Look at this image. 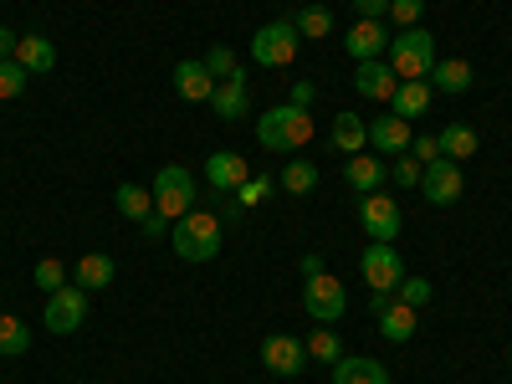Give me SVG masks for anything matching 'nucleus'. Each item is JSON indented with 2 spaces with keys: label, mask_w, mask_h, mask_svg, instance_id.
Wrapping results in <instances>:
<instances>
[{
  "label": "nucleus",
  "mask_w": 512,
  "mask_h": 384,
  "mask_svg": "<svg viewBox=\"0 0 512 384\" xmlns=\"http://www.w3.org/2000/svg\"><path fill=\"white\" fill-rule=\"evenodd\" d=\"M303 277H308V287H303V313L318 323V328H333L338 318L349 313V292H344V282H338L328 267H323V256H303Z\"/></svg>",
  "instance_id": "obj_1"
},
{
  "label": "nucleus",
  "mask_w": 512,
  "mask_h": 384,
  "mask_svg": "<svg viewBox=\"0 0 512 384\" xmlns=\"http://www.w3.org/2000/svg\"><path fill=\"white\" fill-rule=\"evenodd\" d=\"M313 139V113L308 108H292V103H277L256 118V144L272 149V154H297Z\"/></svg>",
  "instance_id": "obj_2"
},
{
  "label": "nucleus",
  "mask_w": 512,
  "mask_h": 384,
  "mask_svg": "<svg viewBox=\"0 0 512 384\" xmlns=\"http://www.w3.org/2000/svg\"><path fill=\"white\" fill-rule=\"evenodd\" d=\"M384 62L395 67L400 82H425L431 67H436V36L425 26H405V31L390 36V57H384Z\"/></svg>",
  "instance_id": "obj_3"
},
{
  "label": "nucleus",
  "mask_w": 512,
  "mask_h": 384,
  "mask_svg": "<svg viewBox=\"0 0 512 384\" xmlns=\"http://www.w3.org/2000/svg\"><path fill=\"white\" fill-rule=\"evenodd\" d=\"M169 241H175V256L180 262H210L221 251V221L210 210H190L169 226Z\"/></svg>",
  "instance_id": "obj_4"
},
{
  "label": "nucleus",
  "mask_w": 512,
  "mask_h": 384,
  "mask_svg": "<svg viewBox=\"0 0 512 384\" xmlns=\"http://www.w3.org/2000/svg\"><path fill=\"white\" fill-rule=\"evenodd\" d=\"M149 190H154V210H159V216H164L169 226H175L180 216H190L195 200H200L195 175H190L185 164H164L159 175H154V185H149Z\"/></svg>",
  "instance_id": "obj_5"
},
{
  "label": "nucleus",
  "mask_w": 512,
  "mask_h": 384,
  "mask_svg": "<svg viewBox=\"0 0 512 384\" xmlns=\"http://www.w3.org/2000/svg\"><path fill=\"white\" fill-rule=\"evenodd\" d=\"M369 318L379 323V333L390 344H410L415 328H420V308H405L395 292H369Z\"/></svg>",
  "instance_id": "obj_6"
},
{
  "label": "nucleus",
  "mask_w": 512,
  "mask_h": 384,
  "mask_svg": "<svg viewBox=\"0 0 512 384\" xmlns=\"http://www.w3.org/2000/svg\"><path fill=\"white\" fill-rule=\"evenodd\" d=\"M251 62L256 67H292L297 62V26L292 21H267L251 36Z\"/></svg>",
  "instance_id": "obj_7"
},
{
  "label": "nucleus",
  "mask_w": 512,
  "mask_h": 384,
  "mask_svg": "<svg viewBox=\"0 0 512 384\" xmlns=\"http://www.w3.org/2000/svg\"><path fill=\"white\" fill-rule=\"evenodd\" d=\"M359 272H364L369 292H395L400 277H405V262H400L395 241H369L364 256H359Z\"/></svg>",
  "instance_id": "obj_8"
},
{
  "label": "nucleus",
  "mask_w": 512,
  "mask_h": 384,
  "mask_svg": "<svg viewBox=\"0 0 512 384\" xmlns=\"http://www.w3.org/2000/svg\"><path fill=\"white\" fill-rule=\"evenodd\" d=\"M82 318H88V292H82L77 282L47 292V313H41V323H47V333H77Z\"/></svg>",
  "instance_id": "obj_9"
},
{
  "label": "nucleus",
  "mask_w": 512,
  "mask_h": 384,
  "mask_svg": "<svg viewBox=\"0 0 512 384\" xmlns=\"http://www.w3.org/2000/svg\"><path fill=\"white\" fill-rule=\"evenodd\" d=\"M420 195L431 200V205H456L466 195L461 164L456 159H431V164H425V175H420Z\"/></svg>",
  "instance_id": "obj_10"
},
{
  "label": "nucleus",
  "mask_w": 512,
  "mask_h": 384,
  "mask_svg": "<svg viewBox=\"0 0 512 384\" xmlns=\"http://www.w3.org/2000/svg\"><path fill=\"white\" fill-rule=\"evenodd\" d=\"M262 364L277 374V379H297L308 369V344L297 333H272L267 344H262Z\"/></svg>",
  "instance_id": "obj_11"
},
{
  "label": "nucleus",
  "mask_w": 512,
  "mask_h": 384,
  "mask_svg": "<svg viewBox=\"0 0 512 384\" xmlns=\"http://www.w3.org/2000/svg\"><path fill=\"white\" fill-rule=\"evenodd\" d=\"M359 226L374 241H395L400 236V205H395V195H359Z\"/></svg>",
  "instance_id": "obj_12"
},
{
  "label": "nucleus",
  "mask_w": 512,
  "mask_h": 384,
  "mask_svg": "<svg viewBox=\"0 0 512 384\" xmlns=\"http://www.w3.org/2000/svg\"><path fill=\"white\" fill-rule=\"evenodd\" d=\"M246 175H251V164H246V154H236V149H216V154L205 159V185L216 190V195H236Z\"/></svg>",
  "instance_id": "obj_13"
},
{
  "label": "nucleus",
  "mask_w": 512,
  "mask_h": 384,
  "mask_svg": "<svg viewBox=\"0 0 512 384\" xmlns=\"http://www.w3.org/2000/svg\"><path fill=\"white\" fill-rule=\"evenodd\" d=\"M395 88H400V77H395V67L384 62V57L354 67V93H359V98H369V103H390Z\"/></svg>",
  "instance_id": "obj_14"
},
{
  "label": "nucleus",
  "mask_w": 512,
  "mask_h": 384,
  "mask_svg": "<svg viewBox=\"0 0 512 384\" xmlns=\"http://www.w3.org/2000/svg\"><path fill=\"white\" fill-rule=\"evenodd\" d=\"M210 108H216L226 123H241L251 113V88H246V72L236 67L226 82H216V93H210Z\"/></svg>",
  "instance_id": "obj_15"
},
{
  "label": "nucleus",
  "mask_w": 512,
  "mask_h": 384,
  "mask_svg": "<svg viewBox=\"0 0 512 384\" xmlns=\"http://www.w3.org/2000/svg\"><path fill=\"white\" fill-rule=\"evenodd\" d=\"M344 180H349V190H354V195H379V190H384V180H390V169H384V159H379V154H349Z\"/></svg>",
  "instance_id": "obj_16"
},
{
  "label": "nucleus",
  "mask_w": 512,
  "mask_h": 384,
  "mask_svg": "<svg viewBox=\"0 0 512 384\" xmlns=\"http://www.w3.org/2000/svg\"><path fill=\"white\" fill-rule=\"evenodd\" d=\"M344 52H349L354 62L384 57V52H390V31H384V21H359V26L344 36Z\"/></svg>",
  "instance_id": "obj_17"
},
{
  "label": "nucleus",
  "mask_w": 512,
  "mask_h": 384,
  "mask_svg": "<svg viewBox=\"0 0 512 384\" xmlns=\"http://www.w3.org/2000/svg\"><path fill=\"white\" fill-rule=\"evenodd\" d=\"M364 128H369V149H374V154H405V149H410V123L395 118V113H379V118L364 123Z\"/></svg>",
  "instance_id": "obj_18"
},
{
  "label": "nucleus",
  "mask_w": 512,
  "mask_h": 384,
  "mask_svg": "<svg viewBox=\"0 0 512 384\" xmlns=\"http://www.w3.org/2000/svg\"><path fill=\"white\" fill-rule=\"evenodd\" d=\"M16 62L26 72H52L57 67V47H52V36H41V31H21L16 36Z\"/></svg>",
  "instance_id": "obj_19"
},
{
  "label": "nucleus",
  "mask_w": 512,
  "mask_h": 384,
  "mask_svg": "<svg viewBox=\"0 0 512 384\" xmlns=\"http://www.w3.org/2000/svg\"><path fill=\"white\" fill-rule=\"evenodd\" d=\"M113 277H118V267H113L108 251H88V256L72 267V282H77L82 292H103V287H113Z\"/></svg>",
  "instance_id": "obj_20"
},
{
  "label": "nucleus",
  "mask_w": 512,
  "mask_h": 384,
  "mask_svg": "<svg viewBox=\"0 0 512 384\" xmlns=\"http://www.w3.org/2000/svg\"><path fill=\"white\" fill-rule=\"evenodd\" d=\"M431 98H436L431 82H400L395 98H390V113H395V118H405V123H415V118L431 113Z\"/></svg>",
  "instance_id": "obj_21"
},
{
  "label": "nucleus",
  "mask_w": 512,
  "mask_h": 384,
  "mask_svg": "<svg viewBox=\"0 0 512 384\" xmlns=\"http://www.w3.org/2000/svg\"><path fill=\"white\" fill-rule=\"evenodd\" d=\"M175 93L185 103H210L216 93V77L205 72V62H175Z\"/></svg>",
  "instance_id": "obj_22"
},
{
  "label": "nucleus",
  "mask_w": 512,
  "mask_h": 384,
  "mask_svg": "<svg viewBox=\"0 0 512 384\" xmlns=\"http://www.w3.org/2000/svg\"><path fill=\"white\" fill-rule=\"evenodd\" d=\"M328 144H333L338 154H364V149H369V128H364V118H359V113H338L333 128H328Z\"/></svg>",
  "instance_id": "obj_23"
},
{
  "label": "nucleus",
  "mask_w": 512,
  "mask_h": 384,
  "mask_svg": "<svg viewBox=\"0 0 512 384\" xmlns=\"http://www.w3.org/2000/svg\"><path fill=\"white\" fill-rule=\"evenodd\" d=\"M436 144H441V159H456V164H466V159L482 149L477 128H466V123H446L441 134H436Z\"/></svg>",
  "instance_id": "obj_24"
},
{
  "label": "nucleus",
  "mask_w": 512,
  "mask_h": 384,
  "mask_svg": "<svg viewBox=\"0 0 512 384\" xmlns=\"http://www.w3.org/2000/svg\"><path fill=\"white\" fill-rule=\"evenodd\" d=\"M333 384H390V369H384L379 359H338L333 364Z\"/></svg>",
  "instance_id": "obj_25"
},
{
  "label": "nucleus",
  "mask_w": 512,
  "mask_h": 384,
  "mask_svg": "<svg viewBox=\"0 0 512 384\" xmlns=\"http://www.w3.org/2000/svg\"><path fill=\"white\" fill-rule=\"evenodd\" d=\"M113 205H118L123 221H144L149 210H154V190H144V185H134V180H123V185L113 190Z\"/></svg>",
  "instance_id": "obj_26"
},
{
  "label": "nucleus",
  "mask_w": 512,
  "mask_h": 384,
  "mask_svg": "<svg viewBox=\"0 0 512 384\" xmlns=\"http://www.w3.org/2000/svg\"><path fill=\"white\" fill-rule=\"evenodd\" d=\"M425 82H431L436 93H451V98H456V93L472 88V67H466L461 57H456V62H441V57H436V67H431V77H425Z\"/></svg>",
  "instance_id": "obj_27"
},
{
  "label": "nucleus",
  "mask_w": 512,
  "mask_h": 384,
  "mask_svg": "<svg viewBox=\"0 0 512 384\" xmlns=\"http://www.w3.org/2000/svg\"><path fill=\"white\" fill-rule=\"evenodd\" d=\"M31 349V328L16 313H0V359H21Z\"/></svg>",
  "instance_id": "obj_28"
},
{
  "label": "nucleus",
  "mask_w": 512,
  "mask_h": 384,
  "mask_svg": "<svg viewBox=\"0 0 512 384\" xmlns=\"http://www.w3.org/2000/svg\"><path fill=\"white\" fill-rule=\"evenodd\" d=\"M277 185L287 190V195H313L318 190V164H308V159H292L282 175H277Z\"/></svg>",
  "instance_id": "obj_29"
},
{
  "label": "nucleus",
  "mask_w": 512,
  "mask_h": 384,
  "mask_svg": "<svg viewBox=\"0 0 512 384\" xmlns=\"http://www.w3.org/2000/svg\"><path fill=\"white\" fill-rule=\"evenodd\" d=\"M303 344H308V359H318V364H328V369L344 359V344H338L333 328H313V338H303Z\"/></svg>",
  "instance_id": "obj_30"
},
{
  "label": "nucleus",
  "mask_w": 512,
  "mask_h": 384,
  "mask_svg": "<svg viewBox=\"0 0 512 384\" xmlns=\"http://www.w3.org/2000/svg\"><path fill=\"white\" fill-rule=\"evenodd\" d=\"M297 36H308V41H323L328 31H333V11L328 6H303V11H297Z\"/></svg>",
  "instance_id": "obj_31"
},
{
  "label": "nucleus",
  "mask_w": 512,
  "mask_h": 384,
  "mask_svg": "<svg viewBox=\"0 0 512 384\" xmlns=\"http://www.w3.org/2000/svg\"><path fill=\"white\" fill-rule=\"evenodd\" d=\"M26 82H31V72H26L16 57H6V62H0V103H6V98H21Z\"/></svg>",
  "instance_id": "obj_32"
},
{
  "label": "nucleus",
  "mask_w": 512,
  "mask_h": 384,
  "mask_svg": "<svg viewBox=\"0 0 512 384\" xmlns=\"http://www.w3.org/2000/svg\"><path fill=\"white\" fill-rule=\"evenodd\" d=\"M31 282H36L41 292H57V287H67V267L57 262V256H41V262L31 267Z\"/></svg>",
  "instance_id": "obj_33"
},
{
  "label": "nucleus",
  "mask_w": 512,
  "mask_h": 384,
  "mask_svg": "<svg viewBox=\"0 0 512 384\" xmlns=\"http://www.w3.org/2000/svg\"><path fill=\"white\" fill-rule=\"evenodd\" d=\"M395 297H400V303H405V308H425V303H431V297H436V287H431V282H425V277H400V287H395Z\"/></svg>",
  "instance_id": "obj_34"
},
{
  "label": "nucleus",
  "mask_w": 512,
  "mask_h": 384,
  "mask_svg": "<svg viewBox=\"0 0 512 384\" xmlns=\"http://www.w3.org/2000/svg\"><path fill=\"white\" fill-rule=\"evenodd\" d=\"M420 175H425V164L410 159V154H400V159L390 164V180H395L400 190H420Z\"/></svg>",
  "instance_id": "obj_35"
},
{
  "label": "nucleus",
  "mask_w": 512,
  "mask_h": 384,
  "mask_svg": "<svg viewBox=\"0 0 512 384\" xmlns=\"http://www.w3.org/2000/svg\"><path fill=\"white\" fill-rule=\"evenodd\" d=\"M272 190H277V180H272V175H246V180H241V190H236V200H241V205H262Z\"/></svg>",
  "instance_id": "obj_36"
},
{
  "label": "nucleus",
  "mask_w": 512,
  "mask_h": 384,
  "mask_svg": "<svg viewBox=\"0 0 512 384\" xmlns=\"http://www.w3.org/2000/svg\"><path fill=\"white\" fill-rule=\"evenodd\" d=\"M200 62H205V72L216 77V82H226V77L236 72V52H231V47H210Z\"/></svg>",
  "instance_id": "obj_37"
},
{
  "label": "nucleus",
  "mask_w": 512,
  "mask_h": 384,
  "mask_svg": "<svg viewBox=\"0 0 512 384\" xmlns=\"http://www.w3.org/2000/svg\"><path fill=\"white\" fill-rule=\"evenodd\" d=\"M420 16H425V0H390V21L405 31V26H420Z\"/></svg>",
  "instance_id": "obj_38"
},
{
  "label": "nucleus",
  "mask_w": 512,
  "mask_h": 384,
  "mask_svg": "<svg viewBox=\"0 0 512 384\" xmlns=\"http://www.w3.org/2000/svg\"><path fill=\"white\" fill-rule=\"evenodd\" d=\"M410 159H420V164H431V159H441V144H436V134H420V139H410V149H405Z\"/></svg>",
  "instance_id": "obj_39"
},
{
  "label": "nucleus",
  "mask_w": 512,
  "mask_h": 384,
  "mask_svg": "<svg viewBox=\"0 0 512 384\" xmlns=\"http://www.w3.org/2000/svg\"><path fill=\"white\" fill-rule=\"evenodd\" d=\"M354 11H359V21H384L390 16V0H354Z\"/></svg>",
  "instance_id": "obj_40"
},
{
  "label": "nucleus",
  "mask_w": 512,
  "mask_h": 384,
  "mask_svg": "<svg viewBox=\"0 0 512 384\" xmlns=\"http://www.w3.org/2000/svg\"><path fill=\"white\" fill-rule=\"evenodd\" d=\"M139 226H144V241H164V236H169V221L159 216V210H149V216H144Z\"/></svg>",
  "instance_id": "obj_41"
},
{
  "label": "nucleus",
  "mask_w": 512,
  "mask_h": 384,
  "mask_svg": "<svg viewBox=\"0 0 512 384\" xmlns=\"http://www.w3.org/2000/svg\"><path fill=\"white\" fill-rule=\"evenodd\" d=\"M313 98H318V88H313V82H292V108H313Z\"/></svg>",
  "instance_id": "obj_42"
},
{
  "label": "nucleus",
  "mask_w": 512,
  "mask_h": 384,
  "mask_svg": "<svg viewBox=\"0 0 512 384\" xmlns=\"http://www.w3.org/2000/svg\"><path fill=\"white\" fill-rule=\"evenodd\" d=\"M6 57H16V31L0 26V62H6Z\"/></svg>",
  "instance_id": "obj_43"
},
{
  "label": "nucleus",
  "mask_w": 512,
  "mask_h": 384,
  "mask_svg": "<svg viewBox=\"0 0 512 384\" xmlns=\"http://www.w3.org/2000/svg\"><path fill=\"white\" fill-rule=\"evenodd\" d=\"M507 369H512V359H507Z\"/></svg>",
  "instance_id": "obj_44"
}]
</instances>
